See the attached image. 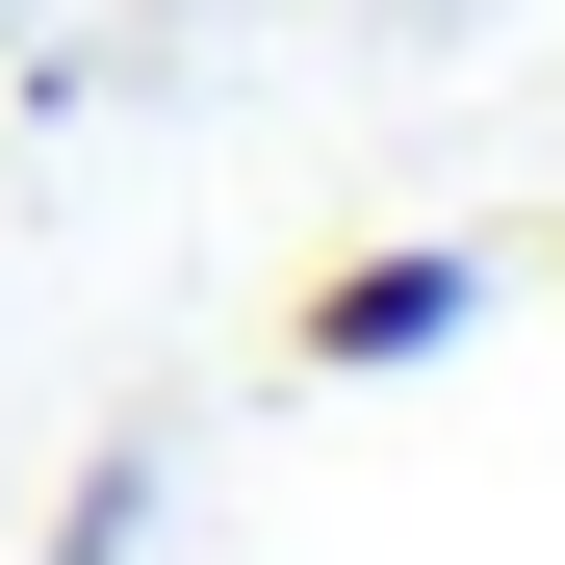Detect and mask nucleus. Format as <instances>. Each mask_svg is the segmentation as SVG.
Returning <instances> with one entry per match:
<instances>
[{
    "mask_svg": "<svg viewBox=\"0 0 565 565\" xmlns=\"http://www.w3.org/2000/svg\"><path fill=\"white\" fill-rule=\"evenodd\" d=\"M540 257H565V232H540Z\"/></svg>",
    "mask_w": 565,
    "mask_h": 565,
    "instance_id": "nucleus-3",
    "label": "nucleus"
},
{
    "mask_svg": "<svg viewBox=\"0 0 565 565\" xmlns=\"http://www.w3.org/2000/svg\"><path fill=\"white\" fill-rule=\"evenodd\" d=\"M154 489H180V437L129 412V437L77 462V489H52V540H26V565H154Z\"/></svg>",
    "mask_w": 565,
    "mask_h": 565,
    "instance_id": "nucleus-2",
    "label": "nucleus"
},
{
    "mask_svg": "<svg viewBox=\"0 0 565 565\" xmlns=\"http://www.w3.org/2000/svg\"><path fill=\"white\" fill-rule=\"evenodd\" d=\"M489 232H360V257H309V282H282V386H412V360H462V334H489Z\"/></svg>",
    "mask_w": 565,
    "mask_h": 565,
    "instance_id": "nucleus-1",
    "label": "nucleus"
}]
</instances>
